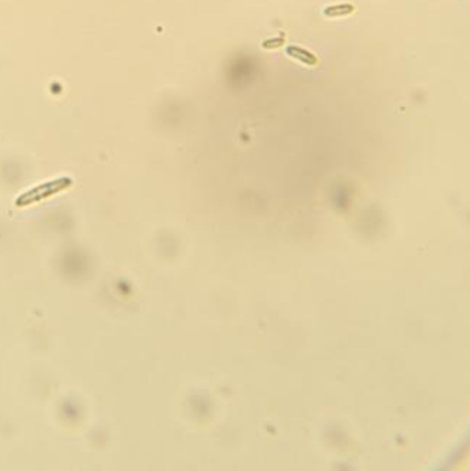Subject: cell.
Returning <instances> with one entry per match:
<instances>
[{
  "instance_id": "obj_1",
  "label": "cell",
  "mask_w": 470,
  "mask_h": 471,
  "mask_svg": "<svg viewBox=\"0 0 470 471\" xmlns=\"http://www.w3.org/2000/svg\"><path fill=\"white\" fill-rule=\"evenodd\" d=\"M285 52H287V55H289V57L297 59V61H300V62L306 64V65H309V67H315V65L318 64V58H316V55H313L310 51H307V49H304V48H300V46L290 45V46H287V48H285Z\"/></svg>"
},
{
  "instance_id": "obj_2",
  "label": "cell",
  "mask_w": 470,
  "mask_h": 471,
  "mask_svg": "<svg viewBox=\"0 0 470 471\" xmlns=\"http://www.w3.org/2000/svg\"><path fill=\"white\" fill-rule=\"evenodd\" d=\"M353 12V6L349 3H342V5H333L323 9V15L329 17H337V16H346Z\"/></svg>"
},
{
  "instance_id": "obj_3",
  "label": "cell",
  "mask_w": 470,
  "mask_h": 471,
  "mask_svg": "<svg viewBox=\"0 0 470 471\" xmlns=\"http://www.w3.org/2000/svg\"><path fill=\"white\" fill-rule=\"evenodd\" d=\"M283 43H284V38L278 36V38H273V39H266L263 42V48L264 49H274V48H280Z\"/></svg>"
}]
</instances>
